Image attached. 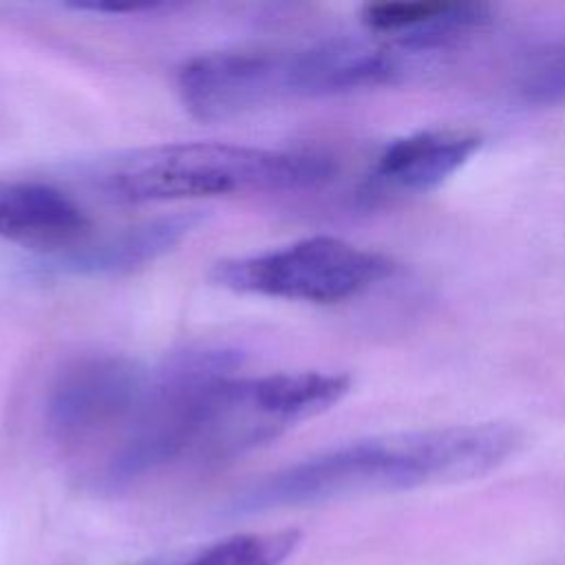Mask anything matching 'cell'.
<instances>
[{
    "label": "cell",
    "instance_id": "obj_1",
    "mask_svg": "<svg viewBox=\"0 0 565 565\" xmlns=\"http://www.w3.org/2000/svg\"><path fill=\"white\" fill-rule=\"evenodd\" d=\"M521 441V433L503 422L358 439L267 475L236 494L230 512L258 514L355 494L470 481L505 463Z\"/></svg>",
    "mask_w": 565,
    "mask_h": 565
},
{
    "label": "cell",
    "instance_id": "obj_2",
    "mask_svg": "<svg viewBox=\"0 0 565 565\" xmlns=\"http://www.w3.org/2000/svg\"><path fill=\"white\" fill-rule=\"evenodd\" d=\"M333 170L322 154L221 141L130 148L79 168L88 188L117 203L300 190L329 181Z\"/></svg>",
    "mask_w": 565,
    "mask_h": 565
},
{
    "label": "cell",
    "instance_id": "obj_3",
    "mask_svg": "<svg viewBox=\"0 0 565 565\" xmlns=\"http://www.w3.org/2000/svg\"><path fill=\"white\" fill-rule=\"evenodd\" d=\"M243 355L227 347H185L166 355L124 426L119 446L106 461L108 486H124L183 455H192L210 397L236 375Z\"/></svg>",
    "mask_w": 565,
    "mask_h": 565
},
{
    "label": "cell",
    "instance_id": "obj_4",
    "mask_svg": "<svg viewBox=\"0 0 565 565\" xmlns=\"http://www.w3.org/2000/svg\"><path fill=\"white\" fill-rule=\"evenodd\" d=\"M351 380L324 371H280L258 377H227L203 415L192 455L227 459L252 450L294 424L335 406Z\"/></svg>",
    "mask_w": 565,
    "mask_h": 565
},
{
    "label": "cell",
    "instance_id": "obj_5",
    "mask_svg": "<svg viewBox=\"0 0 565 565\" xmlns=\"http://www.w3.org/2000/svg\"><path fill=\"white\" fill-rule=\"evenodd\" d=\"M395 263L333 236H311L260 254L212 265V285L247 296L340 302L393 276Z\"/></svg>",
    "mask_w": 565,
    "mask_h": 565
},
{
    "label": "cell",
    "instance_id": "obj_6",
    "mask_svg": "<svg viewBox=\"0 0 565 565\" xmlns=\"http://www.w3.org/2000/svg\"><path fill=\"white\" fill-rule=\"evenodd\" d=\"M406 57L393 44L335 35L294 49L245 51L241 57L243 95L252 110L298 97H327L364 90L399 79Z\"/></svg>",
    "mask_w": 565,
    "mask_h": 565
},
{
    "label": "cell",
    "instance_id": "obj_7",
    "mask_svg": "<svg viewBox=\"0 0 565 565\" xmlns=\"http://www.w3.org/2000/svg\"><path fill=\"white\" fill-rule=\"evenodd\" d=\"M150 369L121 353H84L53 377L44 419L62 441H84L119 424L137 408Z\"/></svg>",
    "mask_w": 565,
    "mask_h": 565
},
{
    "label": "cell",
    "instance_id": "obj_8",
    "mask_svg": "<svg viewBox=\"0 0 565 565\" xmlns=\"http://www.w3.org/2000/svg\"><path fill=\"white\" fill-rule=\"evenodd\" d=\"M205 214L199 210L157 216L95 243H79L71 249L44 254L35 267L55 276L104 278L121 276L152 265L161 256L181 245L201 223Z\"/></svg>",
    "mask_w": 565,
    "mask_h": 565
},
{
    "label": "cell",
    "instance_id": "obj_9",
    "mask_svg": "<svg viewBox=\"0 0 565 565\" xmlns=\"http://www.w3.org/2000/svg\"><path fill=\"white\" fill-rule=\"evenodd\" d=\"M88 230L84 210L57 188L0 179V238L55 254L84 243Z\"/></svg>",
    "mask_w": 565,
    "mask_h": 565
},
{
    "label": "cell",
    "instance_id": "obj_10",
    "mask_svg": "<svg viewBox=\"0 0 565 565\" xmlns=\"http://www.w3.org/2000/svg\"><path fill=\"white\" fill-rule=\"evenodd\" d=\"M488 20L486 4L457 0H393L362 9V22L373 33L391 38V44L408 55L444 49L479 31Z\"/></svg>",
    "mask_w": 565,
    "mask_h": 565
},
{
    "label": "cell",
    "instance_id": "obj_11",
    "mask_svg": "<svg viewBox=\"0 0 565 565\" xmlns=\"http://www.w3.org/2000/svg\"><path fill=\"white\" fill-rule=\"evenodd\" d=\"M479 137L455 130H422L391 141L375 163V179L404 192H430L479 150Z\"/></svg>",
    "mask_w": 565,
    "mask_h": 565
},
{
    "label": "cell",
    "instance_id": "obj_12",
    "mask_svg": "<svg viewBox=\"0 0 565 565\" xmlns=\"http://www.w3.org/2000/svg\"><path fill=\"white\" fill-rule=\"evenodd\" d=\"M298 543V530L241 534L207 547L185 565H282Z\"/></svg>",
    "mask_w": 565,
    "mask_h": 565
},
{
    "label": "cell",
    "instance_id": "obj_13",
    "mask_svg": "<svg viewBox=\"0 0 565 565\" xmlns=\"http://www.w3.org/2000/svg\"><path fill=\"white\" fill-rule=\"evenodd\" d=\"M519 93L541 106L565 102V44L545 51L521 73Z\"/></svg>",
    "mask_w": 565,
    "mask_h": 565
}]
</instances>
